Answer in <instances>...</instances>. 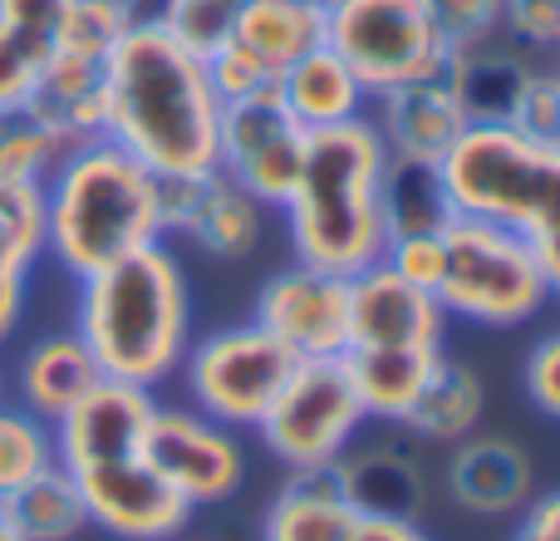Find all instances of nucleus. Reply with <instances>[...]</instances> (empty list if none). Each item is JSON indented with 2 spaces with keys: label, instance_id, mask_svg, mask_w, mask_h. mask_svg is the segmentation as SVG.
Masks as SVG:
<instances>
[{
  "label": "nucleus",
  "instance_id": "c03bdc74",
  "mask_svg": "<svg viewBox=\"0 0 560 541\" xmlns=\"http://www.w3.org/2000/svg\"><path fill=\"white\" fill-rule=\"evenodd\" d=\"M30 306V280L25 276H0V349L15 339L20 320H25Z\"/></svg>",
  "mask_w": 560,
  "mask_h": 541
},
{
  "label": "nucleus",
  "instance_id": "a19ab883",
  "mask_svg": "<svg viewBox=\"0 0 560 541\" xmlns=\"http://www.w3.org/2000/svg\"><path fill=\"white\" fill-rule=\"evenodd\" d=\"M39 65H45V55H35L30 45H20V39H10L5 30H0V114L30 104Z\"/></svg>",
  "mask_w": 560,
  "mask_h": 541
},
{
  "label": "nucleus",
  "instance_id": "423d86ee",
  "mask_svg": "<svg viewBox=\"0 0 560 541\" xmlns=\"http://www.w3.org/2000/svg\"><path fill=\"white\" fill-rule=\"evenodd\" d=\"M447 266L433 300L447 320H467L482 330H516L551 300L546 276L522 237L477 217H453L443 232Z\"/></svg>",
  "mask_w": 560,
  "mask_h": 541
},
{
  "label": "nucleus",
  "instance_id": "f704fd0d",
  "mask_svg": "<svg viewBox=\"0 0 560 541\" xmlns=\"http://www.w3.org/2000/svg\"><path fill=\"white\" fill-rule=\"evenodd\" d=\"M502 5L506 0H423L433 30L453 49H472L502 35Z\"/></svg>",
  "mask_w": 560,
  "mask_h": 541
},
{
  "label": "nucleus",
  "instance_id": "4be33fe9",
  "mask_svg": "<svg viewBox=\"0 0 560 541\" xmlns=\"http://www.w3.org/2000/svg\"><path fill=\"white\" fill-rule=\"evenodd\" d=\"M329 473L359 517H413L418 522L428 507L423 468L398 448H359L339 458Z\"/></svg>",
  "mask_w": 560,
  "mask_h": 541
},
{
  "label": "nucleus",
  "instance_id": "2f4dec72",
  "mask_svg": "<svg viewBox=\"0 0 560 541\" xmlns=\"http://www.w3.org/2000/svg\"><path fill=\"white\" fill-rule=\"evenodd\" d=\"M45 262V187L0 177V276H35Z\"/></svg>",
  "mask_w": 560,
  "mask_h": 541
},
{
  "label": "nucleus",
  "instance_id": "1a4fd4ad",
  "mask_svg": "<svg viewBox=\"0 0 560 541\" xmlns=\"http://www.w3.org/2000/svg\"><path fill=\"white\" fill-rule=\"evenodd\" d=\"M295 365L300 359L276 335H266L256 320H242V325L192 339L177 375H183L197 414L242 434V428H256L266 418V408L276 404Z\"/></svg>",
  "mask_w": 560,
  "mask_h": 541
},
{
  "label": "nucleus",
  "instance_id": "aec40b11",
  "mask_svg": "<svg viewBox=\"0 0 560 541\" xmlns=\"http://www.w3.org/2000/svg\"><path fill=\"white\" fill-rule=\"evenodd\" d=\"M276 94H280V104L290 108V118H295L305 134L369 118V104H374L369 89L359 84V74L329 45L300 55L295 65L276 79Z\"/></svg>",
  "mask_w": 560,
  "mask_h": 541
},
{
  "label": "nucleus",
  "instance_id": "4468645a",
  "mask_svg": "<svg viewBox=\"0 0 560 541\" xmlns=\"http://www.w3.org/2000/svg\"><path fill=\"white\" fill-rule=\"evenodd\" d=\"M158 207H163V237H187L217 262H242L261 246L266 207L217 168L192 177H158Z\"/></svg>",
  "mask_w": 560,
  "mask_h": 541
},
{
  "label": "nucleus",
  "instance_id": "de8ad7c7",
  "mask_svg": "<svg viewBox=\"0 0 560 541\" xmlns=\"http://www.w3.org/2000/svg\"><path fill=\"white\" fill-rule=\"evenodd\" d=\"M0 399H5V375H0Z\"/></svg>",
  "mask_w": 560,
  "mask_h": 541
},
{
  "label": "nucleus",
  "instance_id": "0eeeda50",
  "mask_svg": "<svg viewBox=\"0 0 560 541\" xmlns=\"http://www.w3.org/2000/svg\"><path fill=\"white\" fill-rule=\"evenodd\" d=\"M325 45L354 69L369 99L413 79H443L457 55L433 30L423 0H329Z\"/></svg>",
  "mask_w": 560,
  "mask_h": 541
},
{
  "label": "nucleus",
  "instance_id": "49530a36",
  "mask_svg": "<svg viewBox=\"0 0 560 541\" xmlns=\"http://www.w3.org/2000/svg\"><path fill=\"white\" fill-rule=\"evenodd\" d=\"M0 541H25V532H20L15 522H10V513L0 507Z\"/></svg>",
  "mask_w": 560,
  "mask_h": 541
},
{
  "label": "nucleus",
  "instance_id": "2eb2a0df",
  "mask_svg": "<svg viewBox=\"0 0 560 541\" xmlns=\"http://www.w3.org/2000/svg\"><path fill=\"white\" fill-rule=\"evenodd\" d=\"M158 408V394L124 379H98L74 408L55 418V463L65 473H79L104 458H124L143 448V428Z\"/></svg>",
  "mask_w": 560,
  "mask_h": 541
},
{
  "label": "nucleus",
  "instance_id": "9d476101",
  "mask_svg": "<svg viewBox=\"0 0 560 541\" xmlns=\"http://www.w3.org/2000/svg\"><path fill=\"white\" fill-rule=\"evenodd\" d=\"M310 134L290 118L276 89L252 99L222 104V128H217V173L232 177L246 197L261 207H285L290 187L305 163Z\"/></svg>",
  "mask_w": 560,
  "mask_h": 541
},
{
  "label": "nucleus",
  "instance_id": "6e6552de",
  "mask_svg": "<svg viewBox=\"0 0 560 541\" xmlns=\"http://www.w3.org/2000/svg\"><path fill=\"white\" fill-rule=\"evenodd\" d=\"M364 424L369 408L359 399L345 355H329V359H300L290 369L285 389L266 408L256 434L271 448L276 463H285L290 473H319V468H335L354 448Z\"/></svg>",
  "mask_w": 560,
  "mask_h": 541
},
{
  "label": "nucleus",
  "instance_id": "7ed1b4c3",
  "mask_svg": "<svg viewBox=\"0 0 560 541\" xmlns=\"http://www.w3.org/2000/svg\"><path fill=\"white\" fill-rule=\"evenodd\" d=\"M384 173L388 148L369 118L310 134L300 177L280 207L295 262L329 276H359L384 262Z\"/></svg>",
  "mask_w": 560,
  "mask_h": 541
},
{
  "label": "nucleus",
  "instance_id": "20e7f679",
  "mask_svg": "<svg viewBox=\"0 0 560 541\" xmlns=\"http://www.w3.org/2000/svg\"><path fill=\"white\" fill-rule=\"evenodd\" d=\"M163 237L158 177L114 138H89L65 153L45 183V256L69 280L114 266Z\"/></svg>",
  "mask_w": 560,
  "mask_h": 541
},
{
  "label": "nucleus",
  "instance_id": "a18cd8bd",
  "mask_svg": "<svg viewBox=\"0 0 560 541\" xmlns=\"http://www.w3.org/2000/svg\"><path fill=\"white\" fill-rule=\"evenodd\" d=\"M354 541H433L413 517H359Z\"/></svg>",
  "mask_w": 560,
  "mask_h": 541
},
{
  "label": "nucleus",
  "instance_id": "bb28decb",
  "mask_svg": "<svg viewBox=\"0 0 560 541\" xmlns=\"http://www.w3.org/2000/svg\"><path fill=\"white\" fill-rule=\"evenodd\" d=\"M443 359V345H388V349H345V365L354 375V389L364 399L369 418L404 424L413 408L423 379Z\"/></svg>",
  "mask_w": 560,
  "mask_h": 541
},
{
  "label": "nucleus",
  "instance_id": "c756f323",
  "mask_svg": "<svg viewBox=\"0 0 560 541\" xmlns=\"http://www.w3.org/2000/svg\"><path fill=\"white\" fill-rule=\"evenodd\" d=\"M69 148H74V138L59 134L35 108H10V114H0V177H10V183L45 187L49 173L65 163Z\"/></svg>",
  "mask_w": 560,
  "mask_h": 541
},
{
  "label": "nucleus",
  "instance_id": "ea45409f",
  "mask_svg": "<svg viewBox=\"0 0 560 541\" xmlns=\"http://www.w3.org/2000/svg\"><path fill=\"white\" fill-rule=\"evenodd\" d=\"M502 35L526 49H560V0H506Z\"/></svg>",
  "mask_w": 560,
  "mask_h": 541
},
{
  "label": "nucleus",
  "instance_id": "ddd939ff",
  "mask_svg": "<svg viewBox=\"0 0 560 541\" xmlns=\"http://www.w3.org/2000/svg\"><path fill=\"white\" fill-rule=\"evenodd\" d=\"M252 320L295 359H329L349 349V276L319 266H280L256 290Z\"/></svg>",
  "mask_w": 560,
  "mask_h": 541
},
{
  "label": "nucleus",
  "instance_id": "b1692460",
  "mask_svg": "<svg viewBox=\"0 0 560 541\" xmlns=\"http://www.w3.org/2000/svg\"><path fill=\"white\" fill-rule=\"evenodd\" d=\"M232 45L246 49L271 79L300 55L325 45V5L319 0H252L232 30Z\"/></svg>",
  "mask_w": 560,
  "mask_h": 541
},
{
  "label": "nucleus",
  "instance_id": "4c0bfd02",
  "mask_svg": "<svg viewBox=\"0 0 560 541\" xmlns=\"http://www.w3.org/2000/svg\"><path fill=\"white\" fill-rule=\"evenodd\" d=\"M512 128L536 143H560V69H532Z\"/></svg>",
  "mask_w": 560,
  "mask_h": 541
},
{
  "label": "nucleus",
  "instance_id": "09e8293b",
  "mask_svg": "<svg viewBox=\"0 0 560 541\" xmlns=\"http://www.w3.org/2000/svg\"><path fill=\"white\" fill-rule=\"evenodd\" d=\"M319 5H329V0H319Z\"/></svg>",
  "mask_w": 560,
  "mask_h": 541
},
{
  "label": "nucleus",
  "instance_id": "58836bf2",
  "mask_svg": "<svg viewBox=\"0 0 560 541\" xmlns=\"http://www.w3.org/2000/svg\"><path fill=\"white\" fill-rule=\"evenodd\" d=\"M207 79H212V89H217V99H222V104H236V99H252V94L276 89V79L266 74V69L256 65L246 49H236L232 39H226L222 49H212V55H207Z\"/></svg>",
  "mask_w": 560,
  "mask_h": 541
},
{
  "label": "nucleus",
  "instance_id": "5701e85b",
  "mask_svg": "<svg viewBox=\"0 0 560 541\" xmlns=\"http://www.w3.org/2000/svg\"><path fill=\"white\" fill-rule=\"evenodd\" d=\"M359 513L339 493L335 473H290L261 517V541H354Z\"/></svg>",
  "mask_w": 560,
  "mask_h": 541
},
{
  "label": "nucleus",
  "instance_id": "f257e3e1",
  "mask_svg": "<svg viewBox=\"0 0 560 541\" xmlns=\"http://www.w3.org/2000/svg\"><path fill=\"white\" fill-rule=\"evenodd\" d=\"M108 118L104 138L133 153L153 177H192L217 168L222 99L207 79V59L177 45L143 15L104 65Z\"/></svg>",
  "mask_w": 560,
  "mask_h": 541
},
{
  "label": "nucleus",
  "instance_id": "39448f33",
  "mask_svg": "<svg viewBox=\"0 0 560 541\" xmlns=\"http://www.w3.org/2000/svg\"><path fill=\"white\" fill-rule=\"evenodd\" d=\"M438 168L457 217L522 237L560 300V143H536L516 128H467Z\"/></svg>",
  "mask_w": 560,
  "mask_h": 541
},
{
  "label": "nucleus",
  "instance_id": "c9c22d12",
  "mask_svg": "<svg viewBox=\"0 0 560 541\" xmlns=\"http://www.w3.org/2000/svg\"><path fill=\"white\" fill-rule=\"evenodd\" d=\"M69 5L74 0H0V30L20 45H30L35 55H49Z\"/></svg>",
  "mask_w": 560,
  "mask_h": 541
},
{
  "label": "nucleus",
  "instance_id": "f03ea898",
  "mask_svg": "<svg viewBox=\"0 0 560 541\" xmlns=\"http://www.w3.org/2000/svg\"><path fill=\"white\" fill-rule=\"evenodd\" d=\"M74 335L89 345L98 375L158 394L173 384L192 345V290L167 242H153L114 266L74 280Z\"/></svg>",
  "mask_w": 560,
  "mask_h": 541
},
{
  "label": "nucleus",
  "instance_id": "7c9ffc66",
  "mask_svg": "<svg viewBox=\"0 0 560 541\" xmlns=\"http://www.w3.org/2000/svg\"><path fill=\"white\" fill-rule=\"evenodd\" d=\"M148 10L138 0H74L59 20L55 55H74L89 65H108V55L118 49V39L143 20Z\"/></svg>",
  "mask_w": 560,
  "mask_h": 541
},
{
  "label": "nucleus",
  "instance_id": "a211bd4d",
  "mask_svg": "<svg viewBox=\"0 0 560 541\" xmlns=\"http://www.w3.org/2000/svg\"><path fill=\"white\" fill-rule=\"evenodd\" d=\"M532 458L502 434H467L443 468L447 497L472 517H512L532 503Z\"/></svg>",
  "mask_w": 560,
  "mask_h": 541
},
{
  "label": "nucleus",
  "instance_id": "8fccbe9b",
  "mask_svg": "<svg viewBox=\"0 0 560 541\" xmlns=\"http://www.w3.org/2000/svg\"><path fill=\"white\" fill-rule=\"evenodd\" d=\"M556 69H560V65H556Z\"/></svg>",
  "mask_w": 560,
  "mask_h": 541
},
{
  "label": "nucleus",
  "instance_id": "c85d7f7f",
  "mask_svg": "<svg viewBox=\"0 0 560 541\" xmlns=\"http://www.w3.org/2000/svg\"><path fill=\"white\" fill-rule=\"evenodd\" d=\"M0 507H5L10 522L25 532V541H74L89 527L79 483L59 463L45 468V473H35L25 487H15Z\"/></svg>",
  "mask_w": 560,
  "mask_h": 541
},
{
  "label": "nucleus",
  "instance_id": "6ab92c4d",
  "mask_svg": "<svg viewBox=\"0 0 560 541\" xmlns=\"http://www.w3.org/2000/svg\"><path fill=\"white\" fill-rule=\"evenodd\" d=\"M98 365L89 355V345L74 335V330H49V335L30 339L20 349L15 365V404L30 408L35 418L55 424L65 408H74L89 389L98 384Z\"/></svg>",
  "mask_w": 560,
  "mask_h": 541
},
{
  "label": "nucleus",
  "instance_id": "f8f14e48",
  "mask_svg": "<svg viewBox=\"0 0 560 541\" xmlns=\"http://www.w3.org/2000/svg\"><path fill=\"white\" fill-rule=\"evenodd\" d=\"M69 477L79 483L89 527H98V532H108L118 541H177L197 513V507L148 463L143 448L124 453V458L89 463Z\"/></svg>",
  "mask_w": 560,
  "mask_h": 541
},
{
  "label": "nucleus",
  "instance_id": "473e14b6",
  "mask_svg": "<svg viewBox=\"0 0 560 541\" xmlns=\"http://www.w3.org/2000/svg\"><path fill=\"white\" fill-rule=\"evenodd\" d=\"M45 468H55V428L15 399H0V503Z\"/></svg>",
  "mask_w": 560,
  "mask_h": 541
},
{
  "label": "nucleus",
  "instance_id": "dca6fc26",
  "mask_svg": "<svg viewBox=\"0 0 560 541\" xmlns=\"http://www.w3.org/2000/svg\"><path fill=\"white\" fill-rule=\"evenodd\" d=\"M447 315L433 290L408 286L384 262L349 276V349L443 345Z\"/></svg>",
  "mask_w": 560,
  "mask_h": 541
},
{
  "label": "nucleus",
  "instance_id": "e433bc0d",
  "mask_svg": "<svg viewBox=\"0 0 560 541\" xmlns=\"http://www.w3.org/2000/svg\"><path fill=\"white\" fill-rule=\"evenodd\" d=\"M384 266L394 270V276H404L408 286L438 290V280H443V266H447V242H443V232L394 237V242L384 246Z\"/></svg>",
  "mask_w": 560,
  "mask_h": 541
},
{
  "label": "nucleus",
  "instance_id": "cd10ccee",
  "mask_svg": "<svg viewBox=\"0 0 560 541\" xmlns=\"http://www.w3.org/2000/svg\"><path fill=\"white\" fill-rule=\"evenodd\" d=\"M457 217L453 197H447L443 168L438 163H394L388 158L384 173V232L394 237H423V232H447Z\"/></svg>",
  "mask_w": 560,
  "mask_h": 541
},
{
  "label": "nucleus",
  "instance_id": "9b49d317",
  "mask_svg": "<svg viewBox=\"0 0 560 541\" xmlns=\"http://www.w3.org/2000/svg\"><path fill=\"white\" fill-rule=\"evenodd\" d=\"M143 458L187 497L192 507H217L242 493L246 448L232 428L197 414L192 404H158L143 428Z\"/></svg>",
  "mask_w": 560,
  "mask_h": 541
},
{
  "label": "nucleus",
  "instance_id": "72a5a7b5",
  "mask_svg": "<svg viewBox=\"0 0 560 541\" xmlns=\"http://www.w3.org/2000/svg\"><path fill=\"white\" fill-rule=\"evenodd\" d=\"M246 5H252V0H158L153 20L177 45H187L192 55L207 59L212 49H222L226 39H232Z\"/></svg>",
  "mask_w": 560,
  "mask_h": 541
},
{
  "label": "nucleus",
  "instance_id": "393cba45",
  "mask_svg": "<svg viewBox=\"0 0 560 541\" xmlns=\"http://www.w3.org/2000/svg\"><path fill=\"white\" fill-rule=\"evenodd\" d=\"M39 118L69 134L74 143H89V138H104V118H108V94H104V65H89V59L74 55H55L49 49L45 65H39L35 94L30 104Z\"/></svg>",
  "mask_w": 560,
  "mask_h": 541
},
{
  "label": "nucleus",
  "instance_id": "412c9836",
  "mask_svg": "<svg viewBox=\"0 0 560 541\" xmlns=\"http://www.w3.org/2000/svg\"><path fill=\"white\" fill-rule=\"evenodd\" d=\"M526 79H532V65L512 45H497V39L457 49L453 65H447V84L463 104L467 128H512Z\"/></svg>",
  "mask_w": 560,
  "mask_h": 541
},
{
  "label": "nucleus",
  "instance_id": "37998d69",
  "mask_svg": "<svg viewBox=\"0 0 560 541\" xmlns=\"http://www.w3.org/2000/svg\"><path fill=\"white\" fill-rule=\"evenodd\" d=\"M512 541H560V487L522 507V527Z\"/></svg>",
  "mask_w": 560,
  "mask_h": 541
},
{
  "label": "nucleus",
  "instance_id": "a878e982",
  "mask_svg": "<svg viewBox=\"0 0 560 541\" xmlns=\"http://www.w3.org/2000/svg\"><path fill=\"white\" fill-rule=\"evenodd\" d=\"M487 414V389H482V375L463 359L443 355L433 365V375L423 379L418 389L413 408L404 414V428L428 444H463L467 434H477Z\"/></svg>",
  "mask_w": 560,
  "mask_h": 541
},
{
  "label": "nucleus",
  "instance_id": "f3484780",
  "mask_svg": "<svg viewBox=\"0 0 560 541\" xmlns=\"http://www.w3.org/2000/svg\"><path fill=\"white\" fill-rule=\"evenodd\" d=\"M369 124L384 138L394 163H443L453 143L467 134L463 104H457L453 84L443 79H413L374 94L369 104Z\"/></svg>",
  "mask_w": 560,
  "mask_h": 541
},
{
  "label": "nucleus",
  "instance_id": "79ce46f5",
  "mask_svg": "<svg viewBox=\"0 0 560 541\" xmlns=\"http://www.w3.org/2000/svg\"><path fill=\"white\" fill-rule=\"evenodd\" d=\"M522 384L541 414L560 418V330H551V335H541L532 345L526 369H522Z\"/></svg>",
  "mask_w": 560,
  "mask_h": 541
}]
</instances>
